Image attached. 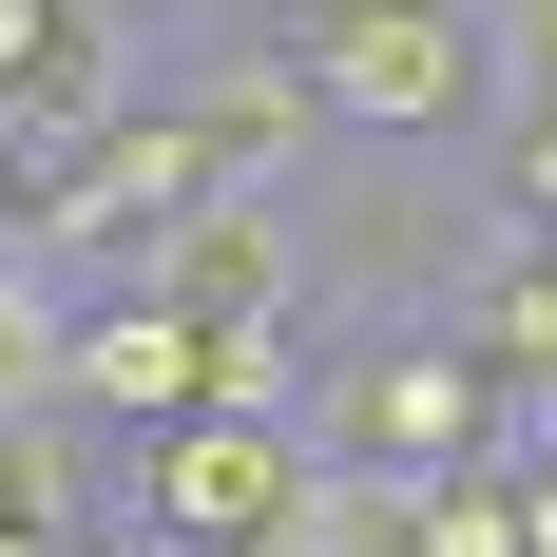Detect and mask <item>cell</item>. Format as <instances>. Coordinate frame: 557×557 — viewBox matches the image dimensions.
<instances>
[{"instance_id":"obj_7","label":"cell","mask_w":557,"mask_h":557,"mask_svg":"<svg viewBox=\"0 0 557 557\" xmlns=\"http://www.w3.org/2000/svg\"><path fill=\"white\" fill-rule=\"evenodd\" d=\"M58 346H77V270H39V250L0 231V423L58 404Z\"/></svg>"},{"instance_id":"obj_11","label":"cell","mask_w":557,"mask_h":557,"mask_svg":"<svg viewBox=\"0 0 557 557\" xmlns=\"http://www.w3.org/2000/svg\"><path fill=\"white\" fill-rule=\"evenodd\" d=\"M539 250H557V231H539Z\"/></svg>"},{"instance_id":"obj_5","label":"cell","mask_w":557,"mask_h":557,"mask_svg":"<svg viewBox=\"0 0 557 557\" xmlns=\"http://www.w3.org/2000/svg\"><path fill=\"white\" fill-rule=\"evenodd\" d=\"M0 539H97V423L77 404H39V423H0Z\"/></svg>"},{"instance_id":"obj_9","label":"cell","mask_w":557,"mask_h":557,"mask_svg":"<svg viewBox=\"0 0 557 557\" xmlns=\"http://www.w3.org/2000/svg\"><path fill=\"white\" fill-rule=\"evenodd\" d=\"M173 20H270V0H173Z\"/></svg>"},{"instance_id":"obj_4","label":"cell","mask_w":557,"mask_h":557,"mask_svg":"<svg viewBox=\"0 0 557 557\" xmlns=\"http://www.w3.org/2000/svg\"><path fill=\"white\" fill-rule=\"evenodd\" d=\"M58 404L97 423V443H154L212 404V327L154 308V288H77V346H58Z\"/></svg>"},{"instance_id":"obj_2","label":"cell","mask_w":557,"mask_h":557,"mask_svg":"<svg viewBox=\"0 0 557 557\" xmlns=\"http://www.w3.org/2000/svg\"><path fill=\"white\" fill-rule=\"evenodd\" d=\"M288 58H308L327 135H366V154H443V135H481V97H500V39L443 20V0H308Z\"/></svg>"},{"instance_id":"obj_3","label":"cell","mask_w":557,"mask_h":557,"mask_svg":"<svg viewBox=\"0 0 557 557\" xmlns=\"http://www.w3.org/2000/svg\"><path fill=\"white\" fill-rule=\"evenodd\" d=\"M288 500H308V423H270V404H193L154 443H115V519L154 557H270Z\"/></svg>"},{"instance_id":"obj_8","label":"cell","mask_w":557,"mask_h":557,"mask_svg":"<svg viewBox=\"0 0 557 557\" xmlns=\"http://www.w3.org/2000/svg\"><path fill=\"white\" fill-rule=\"evenodd\" d=\"M423 557H539V519H519V461H461V481H423Z\"/></svg>"},{"instance_id":"obj_1","label":"cell","mask_w":557,"mask_h":557,"mask_svg":"<svg viewBox=\"0 0 557 557\" xmlns=\"http://www.w3.org/2000/svg\"><path fill=\"white\" fill-rule=\"evenodd\" d=\"M288 423H308V461H385V481H461V461H519V443H539L461 327H346V366H308Z\"/></svg>"},{"instance_id":"obj_6","label":"cell","mask_w":557,"mask_h":557,"mask_svg":"<svg viewBox=\"0 0 557 557\" xmlns=\"http://www.w3.org/2000/svg\"><path fill=\"white\" fill-rule=\"evenodd\" d=\"M270 557H423V481H385V461H308V500H288Z\"/></svg>"},{"instance_id":"obj_10","label":"cell","mask_w":557,"mask_h":557,"mask_svg":"<svg viewBox=\"0 0 557 557\" xmlns=\"http://www.w3.org/2000/svg\"><path fill=\"white\" fill-rule=\"evenodd\" d=\"M0 557H58V539H0Z\"/></svg>"}]
</instances>
